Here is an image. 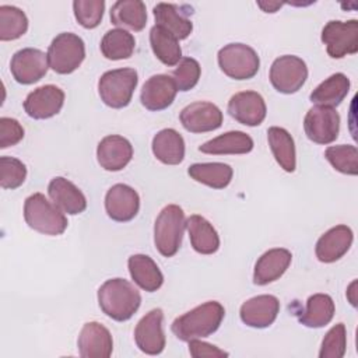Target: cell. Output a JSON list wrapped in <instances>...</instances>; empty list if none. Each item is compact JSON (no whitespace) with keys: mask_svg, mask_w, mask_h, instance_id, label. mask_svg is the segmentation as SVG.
Instances as JSON below:
<instances>
[{"mask_svg":"<svg viewBox=\"0 0 358 358\" xmlns=\"http://www.w3.org/2000/svg\"><path fill=\"white\" fill-rule=\"evenodd\" d=\"M189 176L213 189H224L231 183L234 171L228 164L222 162H206L193 164L187 168Z\"/></svg>","mask_w":358,"mask_h":358,"instance_id":"cell-33","label":"cell"},{"mask_svg":"<svg viewBox=\"0 0 358 358\" xmlns=\"http://www.w3.org/2000/svg\"><path fill=\"white\" fill-rule=\"evenodd\" d=\"M253 150V140L249 134L232 130L221 136H217L199 147V151L213 155H227V154H248Z\"/></svg>","mask_w":358,"mask_h":358,"instance_id":"cell-27","label":"cell"},{"mask_svg":"<svg viewBox=\"0 0 358 358\" xmlns=\"http://www.w3.org/2000/svg\"><path fill=\"white\" fill-rule=\"evenodd\" d=\"M73 10L78 24L87 29H91L99 25L103 17L105 1L103 0H76L73 1Z\"/></svg>","mask_w":358,"mask_h":358,"instance_id":"cell-38","label":"cell"},{"mask_svg":"<svg viewBox=\"0 0 358 358\" xmlns=\"http://www.w3.org/2000/svg\"><path fill=\"white\" fill-rule=\"evenodd\" d=\"M27 178V166L14 157H0V186L3 189H17Z\"/></svg>","mask_w":358,"mask_h":358,"instance_id":"cell-40","label":"cell"},{"mask_svg":"<svg viewBox=\"0 0 358 358\" xmlns=\"http://www.w3.org/2000/svg\"><path fill=\"white\" fill-rule=\"evenodd\" d=\"M280 312V301L274 295H257L245 301L241 306V320L255 329H264L274 323Z\"/></svg>","mask_w":358,"mask_h":358,"instance_id":"cell-18","label":"cell"},{"mask_svg":"<svg viewBox=\"0 0 358 358\" xmlns=\"http://www.w3.org/2000/svg\"><path fill=\"white\" fill-rule=\"evenodd\" d=\"M150 43L157 59L165 66H176L180 62L182 49L179 41L164 28L154 25L150 29Z\"/></svg>","mask_w":358,"mask_h":358,"instance_id":"cell-34","label":"cell"},{"mask_svg":"<svg viewBox=\"0 0 358 358\" xmlns=\"http://www.w3.org/2000/svg\"><path fill=\"white\" fill-rule=\"evenodd\" d=\"M189 343V352L193 358H221V357H228L229 354L221 348H218L217 345L200 341L199 338H193Z\"/></svg>","mask_w":358,"mask_h":358,"instance_id":"cell-43","label":"cell"},{"mask_svg":"<svg viewBox=\"0 0 358 358\" xmlns=\"http://www.w3.org/2000/svg\"><path fill=\"white\" fill-rule=\"evenodd\" d=\"M192 248L200 255H213L220 248V236L215 228L201 215L193 214L186 220Z\"/></svg>","mask_w":358,"mask_h":358,"instance_id":"cell-26","label":"cell"},{"mask_svg":"<svg viewBox=\"0 0 358 358\" xmlns=\"http://www.w3.org/2000/svg\"><path fill=\"white\" fill-rule=\"evenodd\" d=\"M182 126L190 133H206L217 130L222 124L221 109L207 101L189 103L179 115Z\"/></svg>","mask_w":358,"mask_h":358,"instance_id":"cell-14","label":"cell"},{"mask_svg":"<svg viewBox=\"0 0 358 358\" xmlns=\"http://www.w3.org/2000/svg\"><path fill=\"white\" fill-rule=\"evenodd\" d=\"M350 91V80L343 73L331 74L323 83H320L309 95V99L315 105L334 108L340 105Z\"/></svg>","mask_w":358,"mask_h":358,"instance_id":"cell-30","label":"cell"},{"mask_svg":"<svg viewBox=\"0 0 358 358\" xmlns=\"http://www.w3.org/2000/svg\"><path fill=\"white\" fill-rule=\"evenodd\" d=\"M185 227V213L179 206L168 204L159 211L154 224V243L162 256L172 257L178 253Z\"/></svg>","mask_w":358,"mask_h":358,"instance_id":"cell-4","label":"cell"},{"mask_svg":"<svg viewBox=\"0 0 358 358\" xmlns=\"http://www.w3.org/2000/svg\"><path fill=\"white\" fill-rule=\"evenodd\" d=\"M306 137L316 144H330L338 137L340 115L334 108L315 105L303 119Z\"/></svg>","mask_w":358,"mask_h":358,"instance_id":"cell-10","label":"cell"},{"mask_svg":"<svg viewBox=\"0 0 358 358\" xmlns=\"http://www.w3.org/2000/svg\"><path fill=\"white\" fill-rule=\"evenodd\" d=\"M201 74V67L199 62L193 57H182L172 71V78L176 84L178 91H189L199 83Z\"/></svg>","mask_w":358,"mask_h":358,"instance_id":"cell-39","label":"cell"},{"mask_svg":"<svg viewBox=\"0 0 358 358\" xmlns=\"http://www.w3.org/2000/svg\"><path fill=\"white\" fill-rule=\"evenodd\" d=\"M178 88L173 78L168 74L151 76L143 85L140 101L148 110H164L175 101Z\"/></svg>","mask_w":358,"mask_h":358,"instance_id":"cell-19","label":"cell"},{"mask_svg":"<svg viewBox=\"0 0 358 358\" xmlns=\"http://www.w3.org/2000/svg\"><path fill=\"white\" fill-rule=\"evenodd\" d=\"M324 157L336 171L352 176L358 173V151L355 145H330L326 148Z\"/></svg>","mask_w":358,"mask_h":358,"instance_id":"cell-37","label":"cell"},{"mask_svg":"<svg viewBox=\"0 0 358 358\" xmlns=\"http://www.w3.org/2000/svg\"><path fill=\"white\" fill-rule=\"evenodd\" d=\"M109 15L112 24L122 29L138 32L147 24V10L141 0H119L110 7Z\"/></svg>","mask_w":358,"mask_h":358,"instance_id":"cell-29","label":"cell"},{"mask_svg":"<svg viewBox=\"0 0 358 358\" xmlns=\"http://www.w3.org/2000/svg\"><path fill=\"white\" fill-rule=\"evenodd\" d=\"M270 83L281 94H294L308 78L306 63L294 55L277 57L270 67Z\"/></svg>","mask_w":358,"mask_h":358,"instance_id":"cell-9","label":"cell"},{"mask_svg":"<svg viewBox=\"0 0 358 358\" xmlns=\"http://www.w3.org/2000/svg\"><path fill=\"white\" fill-rule=\"evenodd\" d=\"M292 253L284 248H274L264 252L255 264L253 282L256 285H266L278 280L289 267Z\"/></svg>","mask_w":358,"mask_h":358,"instance_id":"cell-22","label":"cell"},{"mask_svg":"<svg viewBox=\"0 0 358 358\" xmlns=\"http://www.w3.org/2000/svg\"><path fill=\"white\" fill-rule=\"evenodd\" d=\"M217 59L222 73L234 80H249L257 74L260 67L256 50L239 42L221 48Z\"/></svg>","mask_w":358,"mask_h":358,"instance_id":"cell-7","label":"cell"},{"mask_svg":"<svg viewBox=\"0 0 358 358\" xmlns=\"http://www.w3.org/2000/svg\"><path fill=\"white\" fill-rule=\"evenodd\" d=\"M137 83V71L131 67L105 71L98 81L101 101L113 109L124 108L130 103Z\"/></svg>","mask_w":358,"mask_h":358,"instance_id":"cell-5","label":"cell"},{"mask_svg":"<svg viewBox=\"0 0 358 358\" xmlns=\"http://www.w3.org/2000/svg\"><path fill=\"white\" fill-rule=\"evenodd\" d=\"M164 312L159 308L145 313L134 329V341L140 351L148 355H158L165 348L164 334Z\"/></svg>","mask_w":358,"mask_h":358,"instance_id":"cell-12","label":"cell"},{"mask_svg":"<svg viewBox=\"0 0 358 358\" xmlns=\"http://www.w3.org/2000/svg\"><path fill=\"white\" fill-rule=\"evenodd\" d=\"M152 154L166 165H178L185 158V140L175 129H162L152 138Z\"/></svg>","mask_w":358,"mask_h":358,"instance_id":"cell-25","label":"cell"},{"mask_svg":"<svg viewBox=\"0 0 358 358\" xmlns=\"http://www.w3.org/2000/svg\"><path fill=\"white\" fill-rule=\"evenodd\" d=\"M101 52L109 60L129 59L136 48L134 36L122 28L109 29L101 41Z\"/></svg>","mask_w":358,"mask_h":358,"instance_id":"cell-35","label":"cell"},{"mask_svg":"<svg viewBox=\"0 0 358 358\" xmlns=\"http://www.w3.org/2000/svg\"><path fill=\"white\" fill-rule=\"evenodd\" d=\"M64 103V92L53 84L42 85L29 92L24 101V110L32 119H49L57 115Z\"/></svg>","mask_w":358,"mask_h":358,"instance_id":"cell-13","label":"cell"},{"mask_svg":"<svg viewBox=\"0 0 358 358\" xmlns=\"http://www.w3.org/2000/svg\"><path fill=\"white\" fill-rule=\"evenodd\" d=\"M355 288H357V280H354V281L350 284V287L347 288V298H348L350 303H351L354 308L357 306V291H355Z\"/></svg>","mask_w":358,"mask_h":358,"instance_id":"cell-45","label":"cell"},{"mask_svg":"<svg viewBox=\"0 0 358 358\" xmlns=\"http://www.w3.org/2000/svg\"><path fill=\"white\" fill-rule=\"evenodd\" d=\"M24 218L29 228L49 236L63 234L69 224L64 213L42 193H34L25 199Z\"/></svg>","mask_w":358,"mask_h":358,"instance_id":"cell-3","label":"cell"},{"mask_svg":"<svg viewBox=\"0 0 358 358\" xmlns=\"http://www.w3.org/2000/svg\"><path fill=\"white\" fill-rule=\"evenodd\" d=\"M48 193L53 204L70 215L80 214L87 208V199L84 193L63 176H56L49 182Z\"/></svg>","mask_w":358,"mask_h":358,"instance_id":"cell-23","label":"cell"},{"mask_svg":"<svg viewBox=\"0 0 358 358\" xmlns=\"http://www.w3.org/2000/svg\"><path fill=\"white\" fill-rule=\"evenodd\" d=\"M49 69L48 55L35 48H24L17 50L10 62V71L14 80L28 85L39 81Z\"/></svg>","mask_w":358,"mask_h":358,"instance_id":"cell-11","label":"cell"},{"mask_svg":"<svg viewBox=\"0 0 358 358\" xmlns=\"http://www.w3.org/2000/svg\"><path fill=\"white\" fill-rule=\"evenodd\" d=\"M347 348V330L344 323L334 324L324 336L319 351L320 358H341Z\"/></svg>","mask_w":358,"mask_h":358,"instance_id":"cell-41","label":"cell"},{"mask_svg":"<svg viewBox=\"0 0 358 358\" xmlns=\"http://www.w3.org/2000/svg\"><path fill=\"white\" fill-rule=\"evenodd\" d=\"M228 113L241 124L259 126L267 113L263 96L256 91L236 92L228 101Z\"/></svg>","mask_w":358,"mask_h":358,"instance_id":"cell-15","label":"cell"},{"mask_svg":"<svg viewBox=\"0 0 358 358\" xmlns=\"http://www.w3.org/2000/svg\"><path fill=\"white\" fill-rule=\"evenodd\" d=\"M28 29L25 13L15 6H0V41H14Z\"/></svg>","mask_w":358,"mask_h":358,"instance_id":"cell-36","label":"cell"},{"mask_svg":"<svg viewBox=\"0 0 358 358\" xmlns=\"http://www.w3.org/2000/svg\"><path fill=\"white\" fill-rule=\"evenodd\" d=\"M267 140L277 164L285 172H294L296 168V155L292 136L285 129L273 126L267 130Z\"/></svg>","mask_w":358,"mask_h":358,"instance_id":"cell-32","label":"cell"},{"mask_svg":"<svg viewBox=\"0 0 358 358\" xmlns=\"http://www.w3.org/2000/svg\"><path fill=\"white\" fill-rule=\"evenodd\" d=\"M152 13L157 22L155 25L172 34L178 41L186 39L193 31L192 21L185 13L180 11V7H178L176 4L158 3L154 7Z\"/></svg>","mask_w":358,"mask_h":358,"instance_id":"cell-24","label":"cell"},{"mask_svg":"<svg viewBox=\"0 0 358 358\" xmlns=\"http://www.w3.org/2000/svg\"><path fill=\"white\" fill-rule=\"evenodd\" d=\"M322 42L333 59L355 55L358 52V21H329L322 29Z\"/></svg>","mask_w":358,"mask_h":358,"instance_id":"cell-8","label":"cell"},{"mask_svg":"<svg viewBox=\"0 0 358 358\" xmlns=\"http://www.w3.org/2000/svg\"><path fill=\"white\" fill-rule=\"evenodd\" d=\"M284 3L280 1H257V6L264 11V13H275L278 8H281Z\"/></svg>","mask_w":358,"mask_h":358,"instance_id":"cell-44","label":"cell"},{"mask_svg":"<svg viewBox=\"0 0 358 358\" xmlns=\"http://www.w3.org/2000/svg\"><path fill=\"white\" fill-rule=\"evenodd\" d=\"M224 316L225 309L220 302L207 301L176 317L171 330L180 341L208 337L218 330Z\"/></svg>","mask_w":358,"mask_h":358,"instance_id":"cell-1","label":"cell"},{"mask_svg":"<svg viewBox=\"0 0 358 358\" xmlns=\"http://www.w3.org/2000/svg\"><path fill=\"white\" fill-rule=\"evenodd\" d=\"M77 345L83 358H108L113 351L110 331L98 322H88L83 326Z\"/></svg>","mask_w":358,"mask_h":358,"instance_id":"cell-17","label":"cell"},{"mask_svg":"<svg viewBox=\"0 0 358 358\" xmlns=\"http://www.w3.org/2000/svg\"><path fill=\"white\" fill-rule=\"evenodd\" d=\"M105 210L109 218L117 222L133 220L140 210L138 193L124 183L113 185L105 196Z\"/></svg>","mask_w":358,"mask_h":358,"instance_id":"cell-16","label":"cell"},{"mask_svg":"<svg viewBox=\"0 0 358 358\" xmlns=\"http://www.w3.org/2000/svg\"><path fill=\"white\" fill-rule=\"evenodd\" d=\"M101 310L116 322L129 320L141 305L138 289L124 278L106 280L98 289Z\"/></svg>","mask_w":358,"mask_h":358,"instance_id":"cell-2","label":"cell"},{"mask_svg":"<svg viewBox=\"0 0 358 358\" xmlns=\"http://www.w3.org/2000/svg\"><path fill=\"white\" fill-rule=\"evenodd\" d=\"M334 302L327 294H313L308 298L303 312L299 315V323L310 327L319 329L329 324L334 316Z\"/></svg>","mask_w":358,"mask_h":358,"instance_id":"cell-31","label":"cell"},{"mask_svg":"<svg viewBox=\"0 0 358 358\" xmlns=\"http://www.w3.org/2000/svg\"><path fill=\"white\" fill-rule=\"evenodd\" d=\"M24 138V129L13 117H0V148L18 144Z\"/></svg>","mask_w":358,"mask_h":358,"instance_id":"cell-42","label":"cell"},{"mask_svg":"<svg viewBox=\"0 0 358 358\" xmlns=\"http://www.w3.org/2000/svg\"><path fill=\"white\" fill-rule=\"evenodd\" d=\"M352 231L347 225H336L326 231L316 242L315 253L319 262L333 263L341 259L352 245Z\"/></svg>","mask_w":358,"mask_h":358,"instance_id":"cell-21","label":"cell"},{"mask_svg":"<svg viewBox=\"0 0 358 358\" xmlns=\"http://www.w3.org/2000/svg\"><path fill=\"white\" fill-rule=\"evenodd\" d=\"M49 67L59 74H70L85 57L84 41L73 32H62L53 38L48 49Z\"/></svg>","mask_w":358,"mask_h":358,"instance_id":"cell-6","label":"cell"},{"mask_svg":"<svg viewBox=\"0 0 358 358\" xmlns=\"http://www.w3.org/2000/svg\"><path fill=\"white\" fill-rule=\"evenodd\" d=\"M133 158V145L127 138L117 134L103 137L96 147L98 164L110 172L123 169Z\"/></svg>","mask_w":358,"mask_h":358,"instance_id":"cell-20","label":"cell"},{"mask_svg":"<svg viewBox=\"0 0 358 358\" xmlns=\"http://www.w3.org/2000/svg\"><path fill=\"white\" fill-rule=\"evenodd\" d=\"M133 281L144 291L154 292L161 288L164 275L157 263L147 255H133L127 260Z\"/></svg>","mask_w":358,"mask_h":358,"instance_id":"cell-28","label":"cell"}]
</instances>
